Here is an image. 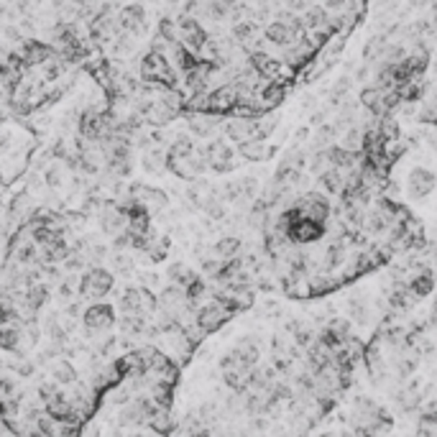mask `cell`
I'll use <instances>...</instances> for the list:
<instances>
[{
    "mask_svg": "<svg viewBox=\"0 0 437 437\" xmlns=\"http://www.w3.org/2000/svg\"><path fill=\"white\" fill-rule=\"evenodd\" d=\"M115 289V276L113 271L95 264V266H87L80 276V289H77V297H82L85 302H100Z\"/></svg>",
    "mask_w": 437,
    "mask_h": 437,
    "instance_id": "obj_1",
    "label": "cell"
},
{
    "mask_svg": "<svg viewBox=\"0 0 437 437\" xmlns=\"http://www.w3.org/2000/svg\"><path fill=\"white\" fill-rule=\"evenodd\" d=\"M205 158H207L210 171L215 174H230V171L238 169V164L243 161V156L238 153L235 144L230 146L228 139H210L207 144L203 146Z\"/></svg>",
    "mask_w": 437,
    "mask_h": 437,
    "instance_id": "obj_2",
    "label": "cell"
},
{
    "mask_svg": "<svg viewBox=\"0 0 437 437\" xmlns=\"http://www.w3.org/2000/svg\"><path fill=\"white\" fill-rule=\"evenodd\" d=\"M118 323V315H115V307L108 302H90L82 312V328H85V338L92 340L100 333H108V330L115 328Z\"/></svg>",
    "mask_w": 437,
    "mask_h": 437,
    "instance_id": "obj_3",
    "label": "cell"
},
{
    "mask_svg": "<svg viewBox=\"0 0 437 437\" xmlns=\"http://www.w3.org/2000/svg\"><path fill=\"white\" fill-rule=\"evenodd\" d=\"M184 121H187V128L195 139L210 141L215 139L217 131H222L225 115L212 113V110H184Z\"/></svg>",
    "mask_w": 437,
    "mask_h": 437,
    "instance_id": "obj_4",
    "label": "cell"
},
{
    "mask_svg": "<svg viewBox=\"0 0 437 437\" xmlns=\"http://www.w3.org/2000/svg\"><path fill=\"white\" fill-rule=\"evenodd\" d=\"M126 200L139 203L141 207H146L151 215H158V212H164V210L169 207V197H166V192L156 190V187H149V184H144V182L128 184ZM126 200H123V203H126Z\"/></svg>",
    "mask_w": 437,
    "mask_h": 437,
    "instance_id": "obj_5",
    "label": "cell"
},
{
    "mask_svg": "<svg viewBox=\"0 0 437 437\" xmlns=\"http://www.w3.org/2000/svg\"><path fill=\"white\" fill-rule=\"evenodd\" d=\"M179 23V41H182L187 49H192L195 54H200V49L205 46V41L210 38V31L203 26V21L192 16V13H184Z\"/></svg>",
    "mask_w": 437,
    "mask_h": 437,
    "instance_id": "obj_6",
    "label": "cell"
},
{
    "mask_svg": "<svg viewBox=\"0 0 437 437\" xmlns=\"http://www.w3.org/2000/svg\"><path fill=\"white\" fill-rule=\"evenodd\" d=\"M118 26H121V31L131 33L136 38L144 36L146 26H149V13H146L144 3H131V6L118 8Z\"/></svg>",
    "mask_w": 437,
    "mask_h": 437,
    "instance_id": "obj_7",
    "label": "cell"
},
{
    "mask_svg": "<svg viewBox=\"0 0 437 437\" xmlns=\"http://www.w3.org/2000/svg\"><path fill=\"white\" fill-rule=\"evenodd\" d=\"M437 190V174L427 166H414L406 177V192L412 200H427Z\"/></svg>",
    "mask_w": 437,
    "mask_h": 437,
    "instance_id": "obj_8",
    "label": "cell"
},
{
    "mask_svg": "<svg viewBox=\"0 0 437 437\" xmlns=\"http://www.w3.org/2000/svg\"><path fill=\"white\" fill-rule=\"evenodd\" d=\"M238 153L243 156V161H269L276 151V146L269 144V139H254V141H243L235 146Z\"/></svg>",
    "mask_w": 437,
    "mask_h": 437,
    "instance_id": "obj_9",
    "label": "cell"
},
{
    "mask_svg": "<svg viewBox=\"0 0 437 437\" xmlns=\"http://www.w3.org/2000/svg\"><path fill=\"white\" fill-rule=\"evenodd\" d=\"M141 169L146 174H161L166 171V149L164 146H151L141 153Z\"/></svg>",
    "mask_w": 437,
    "mask_h": 437,
    "instance_id": "obj_10",
    "label": "cell"
},
{
    "mask_svg": "<svg viewBox=\"0 0 437 437\" xmlns=\"http://www.w3.org/2000/svg\"><path fill=\"white\" fill-rule=\"evenodd\" d=\"M49 376L57 381L59 387H72V384L80 379V371H77V366L70 361V358H57V361L51 363Z\"/></svg>",
    "mask_w": 437,
    "mask_h": 437,
    "instance_id": "obj_11",
    "label": "cell"
},
{
    "mask_svg": "<svg viewBox=\"0 0 437 437\" xmlns=\"http://www.w3.org/2000/svg\"><path fill=\"white\" fill-rule=\"evenodd\" d=\"M406 284L412 286V291L417 297H427V294H432V289H435V276H432L430 269L417 266L412 271V279L406 281Z\"/></svg>",
    "mask_w": 437,
    "mask_h": 437,
    "instance_id": "obj_12",
    "label": "cell"
},
{
    "mask_svg": "<svg viewBox=\"0 0 437 437\" xmlns=\"http://www.w3.org/2000/svg\"><path fill=\"white\" fill-rule=\"evenodd\" d=\"M212 254L222 261L235 259V256L243 254V241L238 235H222L220 241H215V246H212Z\"/></svg>",
    "mask_w": 437,
    "mask_h": 437,
    "instance_id": "obj_13",
    "label": "cell"
},
{
    "mask_svg": "<svg viewBox=\"0 0 437 437\" xmlns=\"http://www.w3.org/2000/svg\"><path fill=\"white\" fill-rule=\"evenodd\" d=\"M41 182H44L46 190H62V184H64V164L62 161L51 158L49 164L41 169Z\"/></svg>",
    "mask_w": 437,
    "mask_h": 437,
    "instance_id": "obj_14",
    "label": "cell"
},
{
    "mask_svg": "<svg viewBox=\"0 0 437 437\" xmlns=\"http://www.w3.org/2000/svg\"><path fill=\"white\" fill-rule=\"evenodd\" d=\"M197 276H200V274H197L195 269L187 266V264H182V261H177V264H171V266L166 269V279H169L171 284H179V286H190Z\"/></svg>",
    "mask_w": 437,
    "mask_h": 437,
    "instance_id": "obj_15",
    "label": "cell"
},
{
    "mask_svg": "<svg viewBox=\"0 0 437 437\" xmlns=\"http://www.w3.org/2000/svg\"><path fill=\"white\" fill-rule=\"evenodd\" d=\"M110 264H113V271L121 274V276H131L136 271V259L128 251H113L110 254Z\"/></svg>",
    "mask_w": 437,
    "mask_h": 437,
    "instance_id": "obj_16",
    "label": "cell"
},
{
    "mask_svg": "<svg viewBox=\"0 0 437 437\" xmlns=\"http://www.w3.org/2000/svg\"><path fill=\"white\" fill-rule=\"evenodd\" d=\"M16 149H18V134H16L11 126H3V123H0V158L11 156Z\"/></svg>",
    "mask_w": 437,
    "mask_h": 437,
    "instance_id": "obj_17",
    "label": "cell"
},
{
    "mask_svg": "<svg viewBox=\"0 0 437 437\" xmlns=\"http://www.w3.org/2000/svg\"><path fill=\"white\" fill-rule=\"evenodd\" d=\"M8 371H13L18 379H31L36 374V361H31L28 355H16V361L8 363Z\"/></svg>",
    "mask_w": 437,
    "mask_h": 437,
    "instance_id": "obj_18",
    "label": "cell"
},
{
    "mask_svg": "<svg viewBox=\"0 0 437 437\" xmlns=\"http://www.w3.org/2000/svg\"><path fill=\"white\" fill-rule=\"evenodd\" d=\"M350 87H353V80H350L348 75H342V77H338V82L333 85V90H330V102L333 105H340V102H345V97L350 95Z\"/></svg>",
    "mask_w": 437,
    "mask_h": 437,
    "instance_id": "obj_19",
    "label": "cell"
},
{
    "mask_svg": "<svg viewBox=\"0 0 437 437\" xmlns=\"http://www.w3.org/2000/svg\"><path fill=\"white\" fill-rule=\"evenodd\" d=\"M156 33L161 38H166V41H179V23L174 18H169V16H164V18L158 21V26H156Z\"/></svg>",
    "mask_w": 437,
    "mask_h": 437,
    "instance_id": "obj_20",
    "label": "cell"
},
{
    "mask_svg": "<svg viewBox=\"0 0 437 437\" xmlns=\"http://www.w3.org/2000/svg\"><path fill=\"white\" fill-rule=\"evenodd\" d=\"M417 432H422V435H437V412L422 414V417H419Z\"/></svg>",
    "mask_w": 437,
    "mask_h": 437,
    "instance_id": "obj_21",
    "label": "cell"
},
{
    "mask_svg": "<svg viewBox=\"0 0 437 437\" xmlns=\"http://www.w3.org/2000/svg\"><path fill=\"white\" fill-rule=\"evenodd\" d=\"M158 274H153V271H141L139 274V284L141 286H149V289H156L158 286Z\"/></svg>",
    "mask_w": 437,
    "mask_h": 437,
    "instance_id": "obj_22",
    "label": "cell"
},
{
    "mask_svg": "<svg viewBox=\"0 0 437 437\" xmlns=\"http://www.w3.org/2000/svg\"><path fill=\"white\" fill-rule=\"evenodd\" d=\"M409 3H412V6H417V8H422V6H432L435 0H409Z\"/></svg>",
    "mask_w": 437,
    "mask_h": 437,
    "instance_id": "obj_23",
    "label": "cell"
},
{
    "mask_svg": "<svg viewBox=\"0 0 437 437\" xmlns=\"http://www.w3.org/2000/svg\"><path fill=\"white\" fill-rule=\"evenodd\" d=\"M166 3H171V6H177V3H179V0H166Z\"/></svg>",
    "mask_w": 437,
    "mask_h": 437,
    "instance_id": "obj_24",
    "label": "cell"
},
{
    "mask_svg": "<svg viewBox=\"0 0 437 437\" xmlns=\"http://www.w3.org/2000/svg\"><path fill=\"white\" fill-rule=\"evenodd\" d=\"M225 3H230V6H235V3H238V0H225Z\"/></svg>",
    "mask_w": 437,
    "mask_h": 437,
    "instance_id": "obj_25",
    "label": "cell"
}]
</instances>
